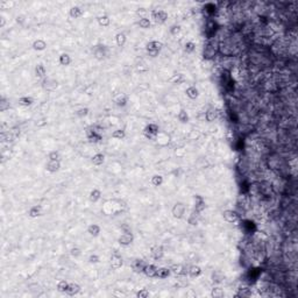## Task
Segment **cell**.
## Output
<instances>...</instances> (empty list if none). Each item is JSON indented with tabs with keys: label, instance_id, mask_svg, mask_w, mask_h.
Segmentation results:
<instances>
[{
	"label": "cell",
	"instance_id": "cell-1",
	"mask_svg": "<svg viewBox=\"0 0 298 298\" xmlns=\"http://www.w3.org/2000/svg\"><path fill=\"white\" fill-rule=\"evenodd\" d=\"M162 47L163 44L161 42H159V41H151V42H149L148 44H147V51H148L149 56L156 57L159 55Z\"/></svg>",
	"mask_w": 298,
	"mask_h": 298
},
{
	"label": "cell",
	"instance_id": "cell-2",
	"mask_svg": "<svg viewBox=\"0 0 298 298\" xmlns=\"http://www.w3.org/2000/svg\"><path fill=\"white\" fill-rule=\"evenodd\" d=\"M153 19L155 20L156 23H163L168 19V14L162 10H157V11L153 12Z\"/></svg>",
	"mask_w": 298,
	"mask_h": 298
},
{
	"label": "cell",
	"instance_id": "cell-3",
	"mask_svg": "<svg viewBox=\"0 0 298 298\" xmlns=\"http://www.w3.org/2000/svg\"><path fill=\"white\" fill-rule=\"evenodd\" d=\"M224 218H225V220H226V221L232 222V224H235V222H238V221L240 220L239 214H238L236 212L232 211V210H227V211H225V212H224Z\"/></svg>",
	"mask_w": 298,
	"mask_h": 298
},
{
	"label": "cell",
	"instance_id": "cell-4",
	"mask_svg": "<svg viewBox=\"0 0 298 298\" xmlns=\"http://www.w3.org/2000/svg\"><path fill=\"white\" fill-rule=\"evenodd\" d=\"M143 133H145V135L147 136V137H153V136H155L157 133H159V127H157V125H154V123H150L148 125L146 128H145V131H143Z\"/></svg>",
	"mask_w": 298,
	"mask_h": 298
},
{
	"label": "cell",
	"instance_id": "cell-5",
	"mask_svg": "<svg viewBox=\"0 0 298 298\" xmlns=\"http://www.w3.org/2000/svg\"><path fill=\"white\" fill-rule=\"evenodd\" d=\"M184 212H185V206L181 203L176 204V205L174 206V208H172V214H174V217L177 218V219H181V218L183 217Z\"/></svg>",
	"mask_w": 298,
	"mask_h": 298
},
{
	"label": "cell",
	"instance_id": "cell-6",
	"mask_svg": "<svg viewBox=\"0 0 298 298\" xmlns=\"http://www.w3.org/2000/svg\"><path fill=\"white\" fill-rule=\"evenodd\" d=\"M133 242V235L131 233H123L119 238V244L122 246H128Z\"/></svg>",
	"mask_w": 298,
	"mask_h": 298
},
{
	"label": "cell",
	"instance_id": "cell-7",
	"mask_svg": "<svg viewBox=\"0 0 298 298\" xmlns=\"http://www.w3.org/2000/svg\"><path fill=\"white\" fill-rule=\"evenodd\" d=\"M147 267V263L142 260H135V262L133 263V270L135 272H143Z\"/></svg>",
	"mask_w": 298,
	"mask_h": 298
},
{
	"label": "cell",
	"instance_id": "cell-8",
	"mask_svg": "<svg viewBox=\"0 0 298 298\" xmlns=\"http://www.w3.org/2000/svg\"><path fill=\"white\" fill-rule=\"evenodd\" d=\"M151 256L154 258H156V260H159V258H161L163 256V248L161 246H154L153 248H151Z\"/></svg>",
	"mask_w": 298,
	"mask_h": 298
},
{
	"label": "cell",
	"instance_id": "cell-9",
	"mask_svg": "<svg viewBox=\"0 0 298 298\" xmlns=\"http://www.w3.org/2000/svg\"><path fill=\"white\" fill-rule=\"evenodd\" d=\"M79 290H81V286L78 284H76V283H70L68 285V289H67V294L70 295V296H73V295H76V294H78L79 292Z\"/></svg>",
	"mask_w": 298,
	"mask_h": 298
},
{
	"label": "cell",
	"instance_id": "cell-10",
	"mask_svg": "<svg viewBox=\"0 0 298 298\" xmlns=\"http://www.w3.org/2000/svg\"><path fill=\"white\" fill-rule=\"evenodd\" d=\"M87 137L90 140V142H99L101 140V135L100 134H97L95 131H92V129H89L87 131Z\"/></svg>",
	"mask_w": 298,
	"mask_h": 298
},
{
	"label": "cell",
	"instance_id": "cell-11",
	"mask_svg": "<svg viewBox=\"0 0 298 298\" xmlns=\"http://www.w3.org/2000/svg\"><path fill=\"white\" fill-rule=\"evenodd\" d=\"M111 266L114 269H119L122 266V258L120 256H118V255H113L112 258H111Z\"/></svg>",
	"mask_w": 298,
	"mask_h": 298
},
{
	"label": "cell",
	"instance_id": "cell-12",
	"mask_svg": "<svg viewBox=\"0 0 298 298\" xmlns=\"http://www.w3.org/2000/svg\"><path fill=\"white\" fill-rule=\"evenodd\" d=\"M156 271H157V268L154 264H147V267H146V269H145L143 272L148 277H155L156 276Z\"/></svg>",
	"mask_w": 298,
	"mask_h": 298
},
{
	"label": "cell",
	"instance_id": "cell-13",
	"mask_svg": "<svg viewBox=\"0 0 298 298\" xmlns=\"http://www.w3.org/2000/svg\"><path fill=\"white\" fill-rule=\"evenodd\" d=\"M59 169V162L58 161H53L50 160V162L47 164V170L49 172H56Z\"/></svg>",
	"mask_w": 298,
	"mask_h": 298
},
{
	"label": "cell",
	"instance_id": "cell-14",
	"mask_svg": "<svg viewBox=\"0 0 298 298\" xmlns=\"http://www.w3.org/2000/svg\"><path fill=\"white\" fill-rule=\"evenodd\" d=\"M42 214V207H41L40 205H37V206H33L30 210H29V216L32 218H36L41 216Z\"/></svg>",
	"mask_w": 298,
	"mask_h": 298
},
{
	"label": "cell",
	"instance_id": "cell-15",
	"mask_svg": "<svg viewBox=\"0 0 298 298\" xmlns=\"http://www.w3.org/2000/svg\"><path fill=\"white\" fill-rule=\"evenodd\" d=\"M170 275V270L168 268H157L156 271V276L160 278H167Z\"/></svg>",
	"mask_w": 298,
	"mask_h": 298
},
{
	"label": "cell",
	"instance_id": "cell-16",
	"mask_svg": "<svg viewBox=\"0 0 298 298\" xmlns=\"http://www.w3.org/2000/svg\"><path fill=\"white\" fill-rule=\"evenodd\" d=\"M46 47H47V43L43 40H36L33 43V48L35 50H44Z\"/></svg>",
	"mask_w": 298,
	"mask_h": 298
},
{
	"label": "cell",
	"instance_id": "cell-17",
	"mask_svg": "<svg viewBox=\"0 0 298 298\" xmlns=\"http://www.w3.org/2000/svg\"><path fill=\"white\" fill-rule=\"evenodd\" d=\"M87 232H89L92 236H97V235L100 233V227H99L98 225H95V224H93V225H90V226H89V228H87Z\"/></svg>",
	"mask_w": 298,
	"mask_h": 298
},
{
	"label": "cell",
	"instance_id": "cell-18",
	"mask_svg": "<svg viewBox=\"0 0 298 298\" xmlns=\"http://www.w3.org/2000/svg\"><path fill=\"white\" fill-rule=\"evenodd\" d=\"M186 95L191 98V99H196L198 97V90L195 87V86H191L186 90Z\"/></svg>",
	"mask_w": 298,
	"mask_h": 298
},
{
	"label": "cell",
	"instance_id": "cell-19",
	"mask_svg": "<svg viewBox=\"0 0 298 298\" xmlns=\"http://www.w3.org/2000/svg\"><path fill=\"white\" fill-rule=\"evenodd\" d=\"M189 274L192 276V277H197V276H199V275L202 274V269H200V267H198V266H192V267L190 268Z\"/></svg>",
	"mask_w": 298,
	"mask_h": 298
},
{
	"label": "cell",
	"instance_id": "cell-20",
	"mask_svg": "<svg viewBox=\"0 0 298 298\" xmlns=\"http://www.w3.org/2000/svg\"><path fill=\"white\" fill-rule=\"evenodd\" d=\"M19 104L22 106H30L33 104V99L30 97H22L19 99Z\"/></svg>",
	"mask_w": 298,
	"mask_h": 298
},
{
	"label": "cell",
	"instance_id": "cell-21",
	"mask_svg": "<svg viewBox=\"0 0 298 298\" xmlns=\"http://www.w3.org/2000/svg\"><path fill=\"white\" fill-rule=\"evenodd\" d=\"M81 14H83V11H81L79 7H77V6H76V7H72V8L70 10V15H71L72 18H75V19H76V18H79Z\"/></svg>",
	"mask_w": 298,
	"mask_h": 298
},
{
	"label": "cell",
	"instance_id": "cell-22",
	"mask_svg": "<svg viewBox=\"0 0 298 298\" xmlns=\"http://www.w3.org/2000/svg\"><path fill=\"white\" fill-rule=\"evenodd\" d=\"M35 72L37 77H44L46 76V68L43 67V64H37L35 68Z\"/></svg>",
	"mask_w": 298,
	"mask_h": 298
},
{
	"label": "cell",
	"instance_id": "cell-23",
	"mask_svg": "<svg viewBox=\"0 0 298 298\" xmlns=\"http://www.w3.org/2000/svg\"><path fill=\"white\" fill-rule=\"evenodd\" d=\"M100 196H101V193H100V191L99 190H92L91 191V193H90V200L91 202H97L99 198H100Z\"/></svg>",
	"mask_w": 298,
	"mask_h": 298
},
{
	"label": "cell",
	"instance_id": "cell-24",
	"mask_svg": "<svg viewBox=\"0 0 298 298\" xmlns=\"http://www.w3.org/2000/svg\"><path fill=\"white\" fill-rule=\"evenodd\" d=\"M104 155L103 154H95V156L92 157V163L93 164H97V165H99V164H103L104 162Z\"/></svg>",
	"mask_w": 298,
	"mask_h": 298
},
{
	"label": "cell",
	"instance_id": "cell-25",
	"mask_svg": "<svg viewBox=\"0 0 298 298\" xmlns=\"http://www.w3.org/2000/svg\"><path fill=\"white\" fill-rule=\"evenodd\" d=\"M70 62H71V58H70V56L68 54H63L59 56V63L62 65H69Z\"/></svg>",
	"mask_w": 298,
	"mask_h": 298
},
{
	"label": "cell",
	"instance_id": "cell-26",
	"mask_svg": "<svg viewBox=\"0 0 298 298\" xmlns=\"http://www.w3.org/2000/svg\"><path fill=\"white\" fill-rule=\"evenodd\" d=\"M151 183L154 186H160L161 184L163 183V177L160 176V175H156L151 178Z\"/></svg>",
	"mask_w": 298,
	"mask_h": 298
},
{
	"label": "cell",
	"instance_id": "cell-27",
	"mask_svg": "<svg viewBox=\"0 0 298 298\" xmlns=\"http://www.w3.org/2000/svg\"><path fill=\"white\" fill-rule=\"evenodd\" d=\"M117 43H118V46L119 47H122L123 44H125V42H126V35L123 34V33H119L118 35H117Z\"/></svg>",
	"mask_w": 298,
	"mask_h": 298
},
{
	"label": "cell",
	"instance_id": "cell-28",
	"mask_svg": "<svg viewBox=\"0 0 298 298\" xmlns=\"http://www.w3.org/2000/svg\"><path fill=\"white\" fill-rule=\"evenodd\" d=\"M98 23H99L100 26H109V16H106V15L99 16V18H98Z\"/></svg>",
	"mask_w": 298,
	"mask_h": 298
},
{
	"label": "cell",
	"instance_id": "cell-29",
	"mask_svg": "<svg viewBox=\"0 0 298 298\" xmlns=\"http://www.w3.org/2000/svg\"><path fill=\"white\" fill-rule=\"evenodd\" d=\"M211 295H212V297H214V298H220L224 296V291H222L220 288H214V289L212 290Z\"/></svg>",
	"mask_w": 298,
	"mask_h": 298
},
{
	"label": "cell",
	"instance_id": "cell-30",
	"mask_svg": "<svg viewBox=\"0 0 298 298\" xmlns=\"http://www.w3.org/2000/svg\"><path fill=\"white\" fill-rule=\"evenodd\" d=\"M139 26L141 28H145V29L149 28L150 27V21H149V19H147V18H142V19L139 21Z\"/></svg>",
	"mask_w": 298,
	"mask_h": 298
},
{
	"label": "cell",
	"instance_id": "cell-31",
	"mask_svg": "<svg viewBox=\"0 0 298 298\" xmlns=\"http://www.w3.org/2000/svg\"><path fill=\"white\" fill-rule=\"evenodd\" d=\"M178 119H179V121H182V122H188V120H189V115H188V113H186L184 109H182V111L179 112V114H178Z\"/></svg>",
	"mask_w": 298,
	"mask_h": 298
},
{
	"label": "cell",
	"instance_id": "cell-32",
	"mask_svg": "<svg viewBox=\"0 0 298 298\" xmlns=\"http://www.w3.org/2000/svg\"><path fill=\"white\" fill-rule=\"evenodd\" d=\"M126 104H127V98H126V95H119V97L117 98V105H118V106H125Z\"/></svg>",
	"mask_w": 298,
	"mask_h": 298
},
{
	"label": "cell",
	"instance_id": "cell-33",
	"mask_svg": "<svg viewBox=\"0 0 298 298\" xmlns=\"http://www.w3.org/2000/svg\"><path fill=\"white\" fill-rule=\"evenodd\" d=\"M216 10H217V7H216L214 4H207V5H205V11L208 14H214L216 13Z\"/></svg>",
	"mask_w": 298,
	"mask_h": 298
},
{
	"label": "cell",
	"instance_id": "cell-34",
	"mask_svg": "<svg viewBox=\"0 0 298 298\" xmlns=\"http://www.w3.org/2000/svg\"><path fill=\"white\" fill-rule=\"evenodd\" d=\"M68 283L65 282V281H59L58 282V284H57V289H58V291H62V292H65L67 291V289H68Z\"/></svg>",
	"mask_w": 298,
	"mask_h": 298
},
{
	"label": "cell",
	"instance_id": "cell-35",
	"mask_svg": "<svg viewBox=\"0 0 298 298\" xmlns=\"http://www.w3.org/2000/svg\"><path fill=\"white\" fill-rule=\"evenodd\" d=\"M183 81H184V78H183V75H182V73H177V75H175L174 77H171V79H170V81H172V83H175V84H179V83H182Z\"/></svg>",
	"mask_w": 298,
	"mask_h": 298
},
{
	"label": "cell",
	"instance_id": "cell-36",
	"mask_svg": "<svg viewBox=\"0 0 298 298\" xmlns=\"http://www.w3.org/2000/svg\"><path fill=\"white\" fill-rule=\"evenodd\" d=\"M236 296H239V297H249V296H252V292L249 291V289L244 288V289H241V290H240V292H239Z\"/></svg>",
	"mask_w": 298,
	"mask_h": 298
},
{
	"label": "cell",
	"instance_id": "cell-37",
	"mask_svg": "<svg viewBox=\"0 0 298 298\" xmlns=\"http://www.w3.org/2000/svg\"><path fill=\"white\" fill-rule=\"evenodd\" d=\"M8 107H10V103H8L5 98H2V99H1V101H0V111H2V112H4V111H6Z\"/></svg>",
	"mask_w": 298,
	"mask_h": 298
},
{
	"label": "cell",
	"instance_id": "cell-38",
	"mask_svg": "<svg viewBox=\"0 0 298 298\" xmlns=\"http://www.w3.org/2000/svg\"><path fill=\"white\" fill-rule=\"evenodd\" d=\"M112 136H113L114 139H119V140H121V139L125 137V132H123L122 129H118V131H115V132L112 134Z\"/></svg>",
	"mask_w": 298,
	"mask_h": 298
},
{
	"label": "cell",
	"instance_id": "cell-39",
	"mask_svg": "<svg viewBox=\"0 0 298 298\" xmlns=\"http://www.w3.org/2000/svg\"><path fill=\"white\" fill-rule=\"evenodd\" d=\"M206 119H207V121H213L216 119V112L213 109H210L206 113Z\"/></svg>",
	"mask_w": 298,
	"mask_h": 298
},
{
	"label": "cell",
	"instance_id": "cell-40",
	"mask_svg": "<svg viewBox=\"0 0 298 298\" xmlns=\"http://www.w3.org/2000/svg\"><path fill=\"white\" fill-rule=\"evenodd\" d=\"M195 48H196V44L193 42H186V44H185V51L186 53H192L195 50Z\"/></svg>",
	"mask_w": 298,
	"mask_h": 298
},
{
	"label": "cell",
	"instance_id": "cell-41",
	"mask_svg": "<svg viewBox=\"0 0 298 298\" xmlns=\"http://www.w3.org/2000/svg\"><path fill=\"white\" fill-rule=\"evenodd\" d=\"M148 295H149V292L147 289H142V290H140V291L136 294V296L139 298H147L148 297Z\"/></svg>",
	"mask_w": 298,
	"mask_h": 298
},
{
	"label": "cell",
	"instance_id": "cell-42",
	"mask_svg": "<svg viewBox=\"0 0 298 298\" xmlns=\"http://www.w3.org/2000/svg\"><path fill=\"white\" fill-rule=\"evenodd\" d=\"M49 159L53 160V161H58V160H59V154H58L57 151H51V153L49 154Z\"/></svg>",
	"mask_w": 298,
	"mask_h": 298
},
{
	"label": "cell",
	"instance_id": "cell-43",
	"mask_svg": "<svg viewBox=\"0 0 298 298\" xmlns=\"http://www.w3.org/2000/svg\"><path fill=\"white\" fill-rule=\"evenodd\" d=\"M87 112H89V109H81L77 112V115H78V117H85V115L87 114Z\"/></svg>",
	"mask_w": 298,
	"mask_h": 298
},
{
	"label": "cell",
	"instance_id": "cell-44",
	"mask_svg": "<svg viewBox=\"0 0 298 298\" xmlns=\"http://www.w3.org/2000/svg\"><path fill=\"white\" fill-rule=\"evenodd\" d=\"M195 217H196V214H192V216L190 217L189 222L191 224V225H197V222H198V219H197V218H195Z\"/></svg>",
	"mask_w": 298,
	"mask_h": 298
},
{
	"label": "cell",
	"instance_id": "cell-45",
	"mask_svg": "<svg viewBox=\"0 0 298 298\" xmlns=\"http://www.w3.org/2000/svg\"><path fill=\"white\" fill-rule=\"evenodd\" d=\"M71 254H72V256H78V255H81V250L78 248H73V249H71Z\"/></svg>",
	"mask_w": 298,
	"mask_h": 298
},
{
	"label": "cell",
	"instance_id": "cell-46",
	"mask_svg": "<svg viewBox=\"0 0 298 298\" xmlns=\"http://www.w3.org/2000/svg\"><path fill=\"white\" fill-rule=\"evenodd\" d=\"M179 32H181V27H179V26H175V27L171 28V33H172L174 35H177Z\"/></svg>",
	"mask_w": 298,
	"mask_h": 298
},
{
	"label": "cell",
	"instance_id": "cell-47",
	"mask_svg": "<svg viewBox=\"0 0 298 298\" xmlns=\"http://www.w3.org/2000/svg\"><path fill=\"white\" fill-rule=\"evenodd\" d=\"M90 262L91 263H97V262H99V258L97 255H91L90 256Z\"/></svg>",
	"mask_w": 298,
	"mask_h": 298
},
{
	"label": "cell",
	"instance_id": "cell-48",
	"mask_svg": "<svg viewBox=\"0 0 298 298\" xmlns=\"http://www.w3.org/2000/svg\"><path fill=\"white\" fill-rule=\"evenodd\" d=\"M147 13V11L145 10V8H140L139 11H137V14H146Z\"/></svg>",
	"mask_w": 298,
	"mask_h": 298
},
{
	"label": "cell",
	"instance_id": "cell-49",
	"mask_svg": "<svg viewBox=\"0 0 298 298\" xmlns=\"http://www.w3.org/2000/svg\"><path fill=\"white\" fill-rule=\"evenodd\" d=\"M0 19H1V25H0V26L2 27V26L5 25V20H4V18H0Z\"/></svg>",
	"mask_w": 298,
	"mask_h": 298
}]
</instances>
